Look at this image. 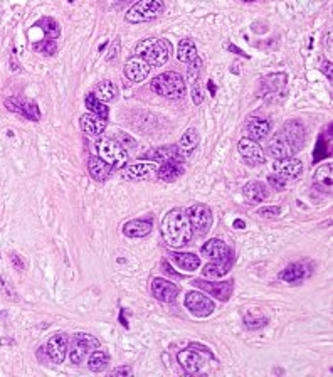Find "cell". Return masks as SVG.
Wrapping results in <instances>:
<instances>
[{"mask_svg": "<svg viewBox=\"0 0 333 377\" xmlns=\"http://www.w3.org/2000/svg\"><path fill=\"white\" fill-rule=\"evenodd\" d=\"M305 136L306 131L301 123H298V121H286L283 125V128L269 140L268 154L274 160L295 157V154H298L301 150V146L305 145Z\"/></svg>", "mask_w": 333, "mask_h": 377, "instance_id": "6da1fadb", "label": "cell"}, {"mask_svg": "<svg viewBox=\"0 0 333 377\" xmlns=\"http://www.w3.org/2000/svg\"><path fill=\"white\" fill-rule=\"evenodd\" d=\"M161 238L172 248H184L194 238L187 212L180 207H175L165 214L161 221Z\"/></svg>", "mask_w": 333, "mask_h": 377, "instance_id": "7a4b0ae2", "label": "cell"}, {"mask_svg": "<svg viewBox=\"0 0 333 377\" xmlns=\"http://www.w3.org/2000/svg\"><path fill=\"white\" fill-rule=\"evenodd\" d=\"M135 54L143 57L150 64V67H160L169 61L170 54H172V44L169 41H165V39L150 37V39L141 41L138 46H136Z\"/></svg>", "mask_w": 333, "mask_h": 377, "instance_id": "3957f363", "label": "cell"}, {"mask_svg": "<svg viewBox=\"0 0 333 377\" xmlns=\"http://www.w3.org/2000/svg\"><path fill=\"white\" fill-rule=\"evenodd\" d=\"M150 88L156 95H160L163 98H170V100H180V98L185 96L184 76H180L179 72H174V71H166V72H161L158 76H155L153 80H151Z\"/></svg>", "mask_w": 333, "mask_h": 377, "instance_id": "277c9868", "label": "cell"}, {"mask_svg": "<svg viewBox=\"0 0 333 377\" xmlns=\"http://www.w3.org/2000/svg\"><path fill=\"white\" fill-rule=\"evenodd\" d=\"M96 152L98 157H101L106 164H110L111 167L120 170L125 169L128 164V154L126 148L121 146V143L115 138H101L96 143Z\"/></svg>", "mask_w": 333, "mask_h": 377, "instance_id": "5b68a950", "label": "cell"}, {"mask_svg": "<svg viewBox=\"0 0 333 377\" xmlns=\"http://www.w3.org/2000/svg\"><path fill=\"white\" fill-rule=\"evenodd\" d=\"M165 11L163 0H138L130 11L126 12L125 21L130 24H141L153 21L158 16H161Z\"/></svg>", "mask_w": 333, "mask_h": 377, "instance_id": "8992f818", "label": "cell"}, {"mask_svg": "<svg viewBox=\"0 0 333 377\" xmlns=\"http://www.w3.org/2000/svg\"><path fill=\"white\" fill-rule=\"evenodd\" d=\"M100 347V340L91 334H85V332H77L72 337V344L67 349L69 352V359L72 364H81L93 350H96Z\"/></svg>", "mask_w": 333, "mask_h": 377, "instance_id": "52a82bcc", "label": "cell"}, {"mask_svg": "<svg viewBox=\"0 0 333 377\" xmlns=\"http://www.w3.org/2000/svg\"><path fill=\"white\" fill-rule=\"evenodd\" d=\"M190 222V228L195 234L199 236H204V234L209 233L210 226H212V210H210L209 205L205 204H194L185 210Z\"/></svg>", "mask_w": 333, "mask_h": 377, "instance_id": "ba28073f", "label": "cell"}, {"mask_svg": "<svg viewBox=\"0 0 333 377\" xmlns=\"http://www.w3.org/2000/svg\"><path fill=\"white\" fill-rule=\"evenodd\" d=\"M184 303H185V308H187L194 317H199V318L209 317L210 313L215 310L214 301L210 300L209 296H205L199 291H189L187 295H185Z\"/></svg>", "mask_w": 333, "mask_h": 377, "instance_id": "9c48e42d", "label": "cell"}, {"mask_svg": "<svg viewBox=\"0 0 333 377\" xmlns=\"http://www.w3.org/2000/svg\"><path fill=\"white\" fill-rule=\"evenodd\" d=\"M4 105L9 111H14V113L24 116V118L31 120V121H39L41 120V111H39V106L31 100H26V98H19V96H11L4 101Z\"/></svg>", "mask_w": 333, "mask_h": 377, "instance_id": "30bf717a", "label": "cell"}, {"mask_svg": "<svg viewBox=\"0 0 333 377\" xmlns=\"http://www.w3.org/2000/svg\"><path fill=\"white\" fill-rule=\"evenodd\" d=\"M67 349H69V337L66 334H56L44 347V354L52 364H62L67 355Z\"/></svg>", "mask_w": 333, "mask_h": 377, "instance_id": "8fae6325", "label": "cell"}, {"mask_svg": "<svg viewBox=\"0 0 333 377\" xmlns=\"http://www.w3.org/2000/svg\"><path fill=\"white\" fill-rule=\"evenodd\" d=\"M192 285L204 290L205 293H209L210 296L217 298L220 301H227L231 298L232 291H234V281H207V280H192Z\"/></svg>", "mask_w": 333, "mask_h": 377, "instance_id": "7c38bea8", "label": "cell"}, {"mask_svg": "<svg viewBox=\"0 0 333 377\" xmlns=\"http://www.w3.org/2000/svg\"><path fill=\"white\" fill-rule=\"evenodd\" d=\"M150 69H151L150 64L143 59V57L133 56V57H130V59L125 62L123 72H125V76L128 78L130 81L141 83V81H145L146 78H148Z\"/></svg>", "mask_w": 333, "mask_h": 377, "instance_id": "4fadbf2b", "label": "cell"}, {"mask_svg": "<svg viewBox=\"0 0 333 377\" xmlns=\"http://www.w3.org/2000/svg\"><path fill=\"white\" fill-rule=\"evenodd\" d=\"M151 293H153L156 300L163 303H172L179 295V288L172 281L165 280V278H155L151 281Z\"/></svg>", "mask_w": 333, "mask_h": 377, "instance_id": "5bb4252c", "label": "cell"}, {"mask_svg": "<svg viewBox=\"0 0 333 377\" xmlns=\"http://www.w3.org/2000/svg\"><path fill=\"white\" fill-rule=\"evenodd\" d=\"M237 150H239V154L242 155V159L246 160L247 164H263V162H264L263 148L259 146V143L256 140L249 138V136L239 140Z\"/></svg>", "mask_w": 333, "mask_h": 377, "instance_id": "9a60e30c", "label": "cell"}, {"mask_svg": "<svg viewBox=\"0 0 333 377\" xmlns=\"http://www.w3.org/2000/svg\"><path fill=\"white\" fill-rule=\"evenodd\" d=\"M273 167L286 180H295L300 177L303 172V162L300 159H295V157H290V159L276 160L273 164Z\"/></svg>", "mask_w": 333, "mask_h": 377, "instance_id": "2e32d148", "label": "cell"}, {"mask_svg": "<svg viewBox=\"0 0 333 377\" xmlns=\"http://www.w3.org/2000/svg\"><path fill=\"white\" fill-rule=\"evenodd\" d=\"M234 266V253L231 251L227 256L214 259V263H209L207 266L202 269V275L205 278H220L227 275Z\"/></svg>", "mask_w": 333, "mask_h": 377, "instance_id": "e0dca14e", "label": "cell"}, {"mask_svg": "<svg viewBox=\"0 0 333 377\" xmlns=\"http://www.w3.org/2000/svg\"><path fill=\"white\" fill-rule=\"evenodd\" d=\"M141 159L151 162H165V160H184L177 145H165L158 148H151L150 152L141 155Z\"/></svg>", "mask_w": 333, "mask_h": 377, "instance_id": "ac0fdd59", "label": "cell"}, {"mask_svg": "<svg viewBox=\"0 0 333 377\" xmlns=\"http://www.w3.org/2000/svg\"><path fill=\"white\" fill-rule=\"evenodd\" d=\"M182 174H184L182 160H165L161 162V165H158V170H156V177L161 179L163 182H175Z\"/></svg>", "mask_w": 333, "mask_h": 377, "instance_id": "d6986e66", "label": "cell"}, {"mask_svg": "<svg viewBox=\"0 0 333 377\" xmlns=\"http://www.w3.org/2000/svg\"><path fill=\"white\" fill-rule=\"evenodd\" d=\"M81 130L90 136H100L103 131L106 130V120H103L101 116L95 113H85L79 118Z\"/></svg>", "mask_w": 333, "mask_h": 377, "instance_id": "ffe728a7", "label": "cell"}, {"mask_svg": "<svg viewBox=\"0 0 333 377\" xmlns=\"http://www.w3.org/2000/svg\"><path fill=\"white\" fill-rule=\"evenodd\" d=\"M156 170H158V165L155 162H138V164H133L126 169L125 177L126 179H151L156 175Z\"/></svg>", "mask_w": 333, "mask_h": 377, "instance_id": "44dd1931", "label": "cell"}, {"mask_svg": "<svg viewBox=\"0 0 333 377\" xmlns=\"http://www.w3.org/2000/svg\"><path fill=\"white\" fill-rule=\"evenodd\" d=\"M311 269L306 263H293L280 273V278L286 283H296L310 276Z\"/></svg>", "mask_w": 333, "mask_h": 377, "instance_id": "7402d4cb", "label": "cell"}, {"mask_svg": "<svg viewBox=\"0 0 333 377\" xmlns=\"http://www.w3.org/2000/svg\"><path fill=\"white\" fill-rule=\"evenodd\" d=\"M231 251H232V249L229 248L227 244L222 241V239H217V238L209 239V241L202 246V249H200L202 256L212 259V261H214V259H219V258L227 256V254L231 253Z\"/></svg>", "mask_w": 333, "mask_h": 377, "instance_id": "603a6c76", "label": "cell"}, {"mask_svg": "<svg viewBox=\"0 0 333 377\" xmlns=\"http://www.w3.org/2000/svg\"><path fill=\"white\" fill-rule=\"evenodd\" d=\"M242 195H244V200H246L249 205H254V204L263 202L264 199H268V189L264 187L263 182L254 180V182H247L244 185Z\"/></svg>", "mask_w": 333, "mask_h": 377, "instance_id": "cb8c5ba5", "label": "cell"}, {"mask_svg": "<svg viewBox=\"0 0 333 377\" xmlns=\"http://www.w3.org/2000/svg\"><path fill=\"white\" fill-rule=\"evenodd\" d=\"M177 359H179L180 367H182V369L187 372V374H197V372L202 369V365H204V362H202V359H200V355L197 354V352H194V350H182V352H179Z\"/></svg>", "mask_w": 333, "mask_h": 377, "instance_id": "d4e9b609", "label": "cell"}, {"mask_svg": "<svg viewBox=\"0 0 333 377\" xmlns=\"http://www.w3.org/2000/svg\"><path fill=\"white\" fill-rule=\"evenodd\" d=\"M151 233V221L150 219H133V221L125 222L123 234L126 238H145Z\"/></svg>", "mask_w": 333, "mask_h": 377, "instance_id": "484cf974", "label": "cell"}, {"mask_svg": "<svg viewBox=\"0 0 333 377\" xmlns=\"http://www.w3.org/2000/svg\"><path fill=\"white\" fill-rule=\"evenodd\" d=\"M269 130H271V123L264 118H256V116H253V118H249L247 123H246V131H247L249 138H253L256 141L266 138V136L269 135Z\"/></svg>", "mask_w": 333, "mask_h": 377, "instance_id": "4316f807", "label": "cell"}, {"mask_svg": "<svg viewBox=\"0 0 333 377\" xmlns=\"http://www.w3.org/2000/svg\"><path fill=\"white\" fill-rule=\"evenodd\" d=\"M88 169H90V174H91L93 179L98 180V182H103V180L108 179V175H110L113 167H111L110 164H106L101 157L93 155L88 159Z\"/></svg>", "mask_w": 333, "mask_h": 377, "instance_id": "83f0119b", "label": "cell"}, {"mask_svg": "<svg viewBox=\"0 0 333 377\" xmlns=\"http://www.w3.org/2000/svg\"><path fill=\"white\" fill-rule=\"evenodd\" d=\"M197 145H199V131H197V128H189L182 135V138H180L179 143H177L180 154H182L184 159H185V157H189V155H192L194 150L197 148Z\"/></svg>", "mask_w": 333, "mask_h": 377, "instance_id": "f1b7e54d", "label": "cell"}, {"mask_svg": "<svg viewBox=\"0 0 333 377\" xmlns=\"http://www.w3.org/2000/svg\"><path fill=\"white\" fill-rule=\"evenodd\" d=\"M93 95L103 103H110L116 100V96H118V88H116L113 81L105 80V81H100L95 86V93H93Z\"/></svg>", "mask_w": 333, "mask_h": 377, "instance_id": "f546056e", "label": "cell"}, {"mask_svg": "<svg viewBox=\"0 0 333 377\" xmlns=\"http://www.w3.org/2000/svg\"><path fill=\"white\" fill-rule=\"evenodd\" d=\"M170 258L185 271H195L200 266V258L194 253H170Z\"/></svg>", "mask_w": 333, "mask_h": 377, "instance_id": "4dcf8cb0", "label": "cell"}, {"mask_svg": "<svg viewBox=\"0 0 333 377\" xmlns=\"http://www.w3.org/2000/svg\"><path fill=\"white\" fill-rule=\"evenodd\" d=\"M331 174H333V170L330 164L323 165V167H320L315 172V185L326 194L331 192V180H333Z\"/></svg>", "mask_w": 333, "mask_h": 377, "instance_id": "1f68e13d", "label": "cell"}, {"mask_svg": "<svg viewBox=\"0 0 333 377\" xmlns=\"http://www.w3.org/2000/svg\"><path fill=\"white\" fill-rule=\"evenodd\" d=\"M108 364H110V355L105 350H93L90 354V359H88V367L93 372H103Z\"/></svg>", "mask_w": 333, "mask_h": 377, "instance_id": "d6a6232c", "label": "cell"}, {"mask_svg": "<svg viewBox=\"0 0 333 377\" xmlns=\"http://www.w3.org/2000/svg\"><path fill=\"white\" fill-rule=\"evenodd\" d=\"M177 57L179 61L182 62H190L194 57H197V46L192 39H182L179 42V49H177Z\"/></svg>", "mask_w": 333, "mask_h": 377, "instance_id": "836d02e7", "label": "cell"}, {"mask_svg": "<svg viewBox=\"0 0 333 377\" xmlns=\"http://www.w3.org/2000/svg\"><path fill=\"white\" fill-rule=\"evenodd\" d=\"M85 103H86V108L91 111V113L101 116L103 120H108V106H106L103 101L98 100V98H96L95 95H93V93H90V95H86Z\"/></svg>", "mask_w": 333, "mask_h": 377, "instance_id": "e575fe53", "label": "cell"}, {"mask_svg": "<svg viewBox=\"0 0 333 377\" xmlns=\"http://www.w3.org/2000/svg\"><path fill=\"white\" fill-rule=\"evenodd\" d=\"M36 26L42 29L47 39H57V37H59V34H61L59 24H57V22L54 21V19H51V17H44V19H41V21H39V22L36 24Z\"/></svg>", "mask_w": 333, "mask_h": 377, "instance_id": "d590c367", "label": "cell"}, {"mask_svg": "<svg viewBox=\"0 0 333 377\" xmlns=\"http://www.w3.org/2000/svg\"><path fill=\"white\" fill-rule=\"evenodd\" d=\"M32 49L37 52H42L46 54V56H54V54L57 52V42L56 39H44L41 42H34L32 44Z\"/></svg>", "mask_w": 333, "mask_h": 377, "instance_id": "8d00e7d4", "label": "cell"}, {"mask_svg": "<svg viewBox=\"0 0 333 377\" xmlns=\"http://www.w3.org/2000/svg\"><path fill=\"white\" fill-rule=\"evenodd\" d=\"M189 67H187V81L190 85H194V83H197L200 80V72H202V61H200V57H194L192 61L187 62Z\"/></svg>", "mask_w": 333, "mask_h": 377, "instance_id": "74e56055", "label": "cell"}, {"mask_svg": "<svg viewBox=\"0 0 333 377\" xmlns=\"http://www.w3.org/2000/svg\"><path fill=\"white\" fill-rule=\"evenodd\" d=\"M268 323V318L264 315H254V313H247L246 317H244V325H246V329L249 330H258L264 327Z\"/></svg>", "mask_w": 333, "mask_h": 377, "instance_id": "f35d334b", "label": "cell"}, {"mask_svg": "<svg viewBox=\"0 0 333 377\" xmlns=\"http://www.w3.org/2000/svg\"><path fill=\"white\" fill-rule=\"evenodd\" d=\"M0 290H2V295L6 298H11V300L17 301V293L14 290L12 283L7 281L6 276H0Z\"/></svg>", "mask_w": 333, "mask_h": 377, "instance_id": "ab89813d", "label": "cell"}, {"mask_svg": "<svg viewBox=\"0 0 333 377\" xmlns=\"http://www.w3.org/2000/svg\"><path fill=\"white\" fill-rule=\"evenodd\" d=\"M286 182H288V180L285 177H281L280 174H273V175H269V177H268V184L271 185L274 190H285Z\"/></svg>", "mask_w": 333, "mask_h": 377, "instance_id": "60d3db41", "label": "cell"}, {"mask_svg": "<svg viewBox=\"0 0 333 377\" xmlns=\"http://www.w3.org/2000/svg\"><path fill=\"white\" fill-rule=\"evenodd\" d=\"M120 49H121L120 37H116L115 41H113V44H111V49H110V51H108V54H106V61H113L115 57H118Z\"/></svg>", "mask_w": 333, "mask_h": 377, "instance_id": "b9f144b4", "label": "cell"}, {"mask_svg": "<svg viewBox=\"0 0 333 377\" xmlns=\"http://www.w3.org/2000/svg\"><path fill=\"white\" fill-rule=\"evenodd\" d=\"M280 212H281V209L276 207V205H268V207H261L258 210V214L263 215V217H276Z\"/></svg>", "mask_w": 333, "mask_h": 377, "instance_id": "7bdbcfd3", "label": "cell"}, {"mask_svg": "<svg viewBox=\"0 0 333 377\" xmlns=\"http://www.w3.org/2000/svg\"><path fill=\"white\" fill-rule=\"evenodd\" d=\"M192 101H194V105H200V103L204 101V95H202V90H200L199 81L192 85Z\"/></svg>", "mask_w": 333, "mask_h": 377, "instance_id": "ee69618b", "label": "cell"}, {"mask_svg": "<svg viewBox=\"0 0 333 377\" xmlns=\"http://www.w3.org/2000/svg\"><path fill=\"white\" fill-rule=\"evenodd\" d=\"M133 374V369L130 365H120L110 372V375H123V377H130Z\"/></svg>", "mask_w": 333, "mask_h": 377, "instance_id": "f6af8a7d", "label": "cell"}, {"mask_svg": "<svg viewBox=\"0 0 333 377\" xmlns=\"http://www.w3.org/2000/svg\"><path fill=\"white\" fill-rule=\"evenodd\" d=\"M11 263H12V266H14V269H17L19 273H22L24 271V261H22V258L19 256L17 253H11Z\"/></svg>", "mask_w": 333, "mask_h": 377, "instance_id": "bcb514c9", "label": "cell"}, {"mask_svg": "<svg viewBox=\"0 0 333 377\" xmlns=\"http://www.w3.org/2000/svg\"><path fill=\"white\" fill-rule=\"evenodd\" d=\"M331 67H333V66H331L330 61H325V62L321 64V67H320L321 72L328 78V80H331V78H333V69H331Z\"/></svg>", "mask_w": 333, "mask_h": 377, "instance_id": "7dc6e473", "label": "cell"}, {"mask_svg": "<svg viewBox=\"0 0 333 377\" xmlns=\"http://www.w3.org/2000/svg\"><path fill=\"white\" fill-rule=\"evenodd\" d=\"M190 349H195V350H200V352H204L205 355H209V357H214L212 355V352H210V349L209 347H205V345H202V344H197V342H192V344L189 345Z\"/></svg>", "mask_w": 333, "mask_h": 377, "instance_id": "c3c4849f", "label": "cell"}, {"mask_svg": "<svg viewBox=\"0 0 333 377\" xmlns=\"http://www.w3.org/2000/svg\"><path fill=\"white\" fill-rule=\"evenodd\" d=\"M323 42H325V49H326V51L331 52V32H330V31L326 32L325 41H323Z\"/></svg>", "mask_w": 333, "mask_h": 377, "instance_id": "681fc988", "label": "cell"}, {"mask_svg": "<svg viewBox=\"0 0 333 377\" xmlns=\"http://www.w3.org/2000/svg\"><path fill=\"white\" fill-rule=\"evenodd\" d=\"M229 51L236 52V54H239V56H244V57H247V54H244V51H241V49H237L236 46H232V44H229Z\"/></svg>", "mask_w": 333, "mask_h": 377, "instance_id": "f907efd6", "label": "cell"}, {"mask_svg": "<svg viewBox=\"0 0 333 377\" xmlns=\"http://www.w3.org/2000/svg\"><path fill=\"white\" fill-rule=\"evenodd\" d=\"M234 228H236V229H244V228H246V222H244L242 219H236V221H234Z\"/></svg>", "mask_w": 333, "mask_h": 377, "instance_id": "816d5d0a", "label": "cell"}, {"mask_svg": "<svg viewBox=\"0 0 333 377\" xmlns=\"http://www.w3.org/2000/svg\"><path fill=\"white\" fill-rule=\"evenodd\" d=\"M207 86H209V91H210V95L214 96V95H215V91H217V88H215L214 81H209V85H207Z\"/></svg>", "mask_w": 333, "mask_h": 377, "instance_id": "f5cc1de1", "label": "cell"}, {"mask_svg": "<svg viewBox=\"0 0 333 377\" xmlns=\"http://www.w3.org/2000/svg\"><path fill=\"white\" fill-rule=\"evenodd\" d=\"M247 2H251V0H247Z\"/></svg>", "mask_w": 333, "mask_h": 377, "instance_id": "db71d44e", "label": "cell"}]
</instances>
